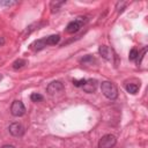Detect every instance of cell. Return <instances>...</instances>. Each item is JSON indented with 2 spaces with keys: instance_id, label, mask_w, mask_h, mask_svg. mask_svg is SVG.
<instances>
[{
  "instance_id": "5",
  "label": "cell",
  "mask_w": 148,
  "mask_h": 148,
  "mask_svg": "<svg viewBox=\"0 0 148 148\" xmlns=\"http://www.w3.org/2000/svg\"><path fill=\"white\" fill-rule=\"evenodd\" d=\"M98 52H99V54H101L104 59H106V60H109V61H112V60H113L114 53H113V50H112L111 47L105 46V45H102V46H99Z\"/></svg>"
},
{
  "instance_id": "17",
  "label": "cell",
  "mask_w": 148,
  "mask_h": 148,
  "mask_svg": "<svg viewBox=\"0 0 148 148\" xmlns=\"http://www.w3.org/2000/svg\"><path fill=\"white\" fill-rule=\"evenodd\" d=\"M30 98H31V101H32V102H40V101H43V98H44V97H43L40 94L34 92V94H31Z\"/></svg>"
},
{
  "instance_id": "15",
  "label": "cell",
  "mask_w": 148,
  "mask_h": 148,
  "mask_svg": "<svg viewBox=\"0 0 148 148\" xmlns=\"http://www.w3.org/2000/svg\"><path fill=\"white\" fill-rule=\"evenodd\" d=\"M35 27H39V23H34V24H31V25H29V27H27V29L23 31V34H22V37H24L27 34L29 35L31 31H34V30H36L37 28H35Z\"/></svg>"
},
{
  "instance_id": "13",
  "label": "cell",
  "mask_w": 148,
  "mask_h": 148,
  "mask_svg": "<svg viewBox=\"0 0 148 148\" xmlns=\"http://www.w3.org/2000/svg\"><path fill=\"white\" fill-rule=\"evenodd\" d=\"M25 65H27V61L24 59H17V60H15L13 62V68L14 69H20V68L24 67Z\"/></svg>"
},
{
  "instance_id": "11",
  "label": "cell",
  "mask_w": 148,
  "mask_h": 148,
  "mask_svg": "<svg viewBox=\"0 0 148 148\" xmlns=\"http://www.w3.org/2000/svg\"><path fill=\"white\" fill-rule=\"evenodd\" d=\"M139 88H140V84H136V83H128V84H126V90L130 94H136Z\"/></svg>"
},
{
  "instance_id": "12",
  "label": "cell",
  "mask_w": 148,
  "mask_h": 148,
  "mask_svg": "<svg viewBox=\"0 0 148 148\" xmlns=\"http://www.w3.org/2000/svg\"><path fill=\"white\" fill-rule=\"evenodd\" d=\"M95 62H96V59L94 57H91V56H86L84 58L81 59V64L82 65H92Z\"/></svg>"
},
{
  "instance_id": "21",
  "label": "cell",
  "mask_w": 148,
  "mask_h": 148,
  "mask_svg": "<svg viewBox=\"0 0 148 148\" xmlns=\"http://www.w3.org/2000/svg\"><path fill=\"white\" fill-rule=\"evenodd\" d=\"M1 80H2V75L0 74V81H1Z\"/></svg>"
},
{
  "instance_id": "8",
  "label": "cell",
  "mask_w": 148,
  "mask_h": 148,
  "mask_svg": "<svg viewBox=\"0 0 148 148\" xmlns=\"http://www.w3.org/2000/svg\"><path fill=\"white\" fill-rule=\"evenodd\" d=\"M83 90L86 92H94L96 89H97V81L96 80H92V79H89V80H86L84 84L82 86Z\"/></svg>"
},
{
  "instance_id": "4",
  "label": "cell",
  "mask_w": 148,
  "mask_h": 148,
  "mask_svg": "<svg viewBox=\"0 0 148 148\" xmlns=\"http://www.w3.org/2000/svg\"><path fill=\"white\" fill-rule=\"evenodd\" d=\"M10 112L15 117H21L25 113V108L21 101H14L10 106Z\"/></svg>"
},
{
  "instance_id": "19",
  "label": "cell",
  "mask_w": 148,
  "mask_h": 148,
  "mask_svg": "<svg viewBox=\"0 0 148 148\" xmlns=\"http://www.w3.org/2000/svg\"><path fill=\"white\" fill-rule=\"evenodd\" d=\"M16 3V1H8V0H0V5H2V6H13V5H15Z\"/></svg>"
},
{
  "instance_id": "1",
  "label": "cell",
  "mask_w": 148,
  "mask_h": 148,
  "mask_svg": "<svg viewBox=\"0 0 148 148\" xmlns=\"http://www.w3.org/2000/svg\"><path fill=\"white\" fill-rule=\"evenodd\" d=\"M101 90L103 92V95L109 98V99H116L118 96V89L114 86V83L110 82V81H104L101 84Z\"/></svg>"
},
{
  "instance_id": "6",
  "label": "cell",
  "mask_w": 148,
  "mask_h": 148,
  "mask_svg": "<svg viewBox=\"0 0 148 148\" xmlns=\"http://www.w3.org/2000/svg\"><path fill=\"white\" fill-rule=\"evenodd\" d=\"M9 133L14 136H22L24 134V127L20 123H13L9 125Z\"/></svg>"
},
{
  "instance_id": "9",
  "label": "cell",
  "mask_w": 148,
  "mask_h": 148,
  "mask_svg": "<svg viewBox=\"0 0 148 148\" xmlns=\"http://www.w3.org/2000/svg\"><path fill=\"white\" fill-rule=\"evenodd\" d=\"M59 40H60V36L59 35H51V36L45 38L46 45H56V44L59 43Z\"/></svg>"
},
{
  "instance_id": "7",
  "label": "cell",
  "mask_w": 148,
  "mask_h": 148,
  "mask_svg": "<svg viewBox=\"0 0 148 148\" xmlns=\"http://www.w3.org/2000/svg\"><path fill=\"white\" fill-rule=\"evenodd\" d=\"M62 89H64V84H62L60 81H53V82H51V83L47 86V88H46V90H47V92H49L50 95H54V94H57V92H60Z\"/></svg>"
},
{
  "instance_id": "18",
  "label": "cell",
  "mask_w": 148,
  "mask_h": 148,
  "mask_svg": "<svg viewBox=\"0 0 148 148\" xmlns=\"http://www.w3.org/2000/svg\"><path fill=\"white\" fill-rule=\"evenodd\" d=\"M84 82H86L84 79H81V80H73V83H74L75 87H82V86L84 84Z\"/></svg>"
},
{
  "instance_id": "10",
  "label": "cell",
  "mask_w": 148,
  "mask_h": 148,
  "mask_svg": "<svg viewBox=\"0 0 148 148\" xmlns=\"http://www.w3.org/2000/svg\"><path fill=\"white\" fill-rule=\"evenodd\" d=\"M32 49L36 50V51H39V50H43L45 46H46V43H45V38H42V39H38L36 40L32 45Z\"/></svg>"
},
{
  "instance_id": "20",
  "label": "cell",
  "mask_w": 148,
  "mask_h": 148,
  "mask_svg": "<svg viewBox=\"0 0 148 148\" xmlns=\"http://www.w3.org/2000/svg\"><path fill=\"white\" fill-rule=\"evenodd\" d=\"M1 148H15V147L12 146V145H5V146H2Z\"/></svg>"
},
{
  "instance_id": "14",
  "label": "cell",
  "mask_w": 148,
  "mask_h": 148,
  "mask_svg": "<svg viewBox=\"0 0 148 148\" xmlns=\"http://www.w3.org/2000/svg\"><path fill=\"white\" fill-rule=\"evenodd\" d=\"M65 3V1H52L51 2V9H52V13L59 10L60 6H62Z\"/></svg>"
},
{
  "instance_id": "16",
  "label": "cell",
  "mask_w": 148,
  "mask_h": 148,
  "mask_svg": "<svg viewBox=\"0 0 148 148\" xmlns=\"http://www.w3.org/2000/svg\"><path fill=\"white\" fill-rule=\"evenodd\" d=\"M138 57H139V51H138L136 49H132V50L130 51V56H128L130 60H135Z\"/></svg>"
},
{
  "instance_id": "3",
  "label": "cell",
  "mask_w": 148,
  "mask_h": 148,
  "mask_svg": "<svg viewBox=\"0 0 148 148\" xmlns=\"http://www.w3.org/2000/svg\"><path fill=\"white\" fill-rule=\"evenodd\" d=\"M117 142V139L112 134H105L98 142V148H112Z\"/></svg>"
},
{
  "instance_id": "2",
  "label": "cell",
  "mask_w": 148,
  "mask_h": 148,
  "mask_svg": "<svg viewBox=\"0 0 148 148\" xmlns=\"http://www.w3.org/2000/svg\"><path fill=\"white\" fill-rule=\"evenodd\" d=\"M86 22H87V17H77L76 20H74V21H72V22H69L67 24L66 31L68 34H75V32H77L81 29V27Z\"/></svg>"
}]
</instances>
